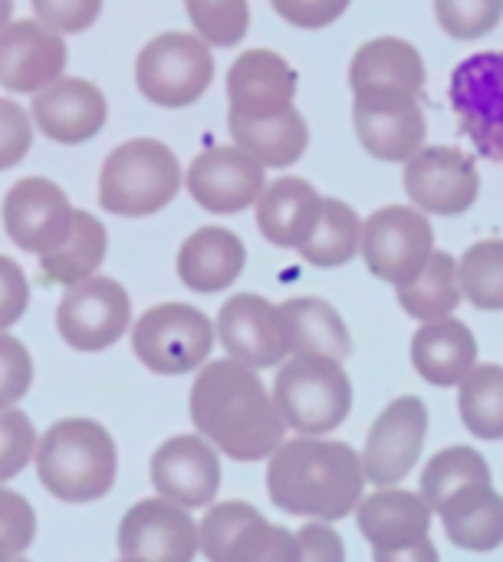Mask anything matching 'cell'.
Listing matches in <instances>:
<instances>
[{
    "label": "cell",
    "instance_id": "1",
    "mask_svg": "<svg viewBox=\"0 0 503 562\" xmlns=\"http://www.w3.org/2000/svg\"><path fill=\"white\" fill-rule=\"evenodd\" d=\"M191 422L231 461L250 464L283 445V415L257 369L237 359L208 362L191 385Z\"/></svg>",
    "mask_w": 503,
    "mask_h": 562
},
{
    "label": "cell",
    "instance_id": "2",
    "mask_svg": "<svg viewBox=\"0 0 503 562\" xmlns=\"http://www.w3.org/2000/svg\"><path fill=\"white\" fill-rule=\"evenodd\" d=\"M362 458L346 441L293 438L283 441L267 464V491L277 510L336 524L362 504Z\"/></svg>",
    "mask_w": 503,
    "mask_h": 562
},
{
    "label": "cell",
    "instance_id": "3",
    "mask_svg": "<svg viewBox=\"0 0 503 562\" xmlns=\"http://www.w3.org/2000/svg\"><path fill=\"white\" fill-rule=\"evenodd\" d=\"M119 454L112 435L92 418L56 422L36 448L40 484L66 504H89L115 484Z\"/></svg>",
    "mask_w": 503,
    "mask_h": 562
},
{
    "label": "cell",
    "instance_id": "4",
    "mask_svg": "<svg viewBox=\"0 0 503 562\" xmlns=\"http://www.w3.org/2000/svg\"><path fill=\"white\" fill-rule=\"evenodd\" d=\"M185 184L175 151L158 138H128L99 171V204L119 217H148L168 207Z\"/></svg>",
    "mask_w": 503,
    "mask_h": 562
},
{
    "label": "cell",
    "instance_id": "5",
    "mask_svg": "<svg viewBox=\"0 0 503 562\" xmlns=\"http://www.w3.org/2000/svg\"><path fill=\"white\" fill-rule=\"evenodd\" d=\"M273 402L287 422L303 438H320L336 431L353 408V382L336 359L293 356L280 366L273 379Z\"/></svg>",
    "mask_w": 503,
    "mask_h": 562
},
{
    "label": "cell",
    "instance_id": "6",
    "mask_svg": "<svg viewBox=\"0 0 503 562\" xmlns=\"http://www.w3.org/2000/svg\"><path fill=\"white\" fill-rule=\"evenodd\" d=\"M214 79V53L198 33L168 30L148 40L135 59L138 92L161 109L194 105Z\"/></svg>",
    "mask_w": 503,
    "mask_h": 562
},
{
    "label": "cell",
    "instance_id": "7",
    "mask_svg": "<svg viewBox=\"0 0 503 562\" xmlns=\"http://www.w3.org/2000/svg\"><path fill=\"white\" fill-rule=\"evenodd\" d=\"M211 319L188 303H158L132 329V349L155 375H185L208 362L214 346Z\"/></svg>",
    "mask_w": 503,
    "mask_h": 562
},
{
    "label": "cell",
    "instance_id": "8",
    "mask_svg": "<svg viewBox=\"0 0 503 562\" xmlns=\"http://www.w3.org/2000/svg\"><path fill=\"white\" fill-rule=\"evenodd\" d=\"M198 543L208 562H300L297 533L270 524L244 501L211 507L198 527Z\"/></svg>",
    "mask_w": 503,
    "mask_h": 562
},
{
    "label": "cell",
    "instance_id": "9",
    "mask_svg": "<svg viewBox=\"0 0 503 562\" xmlns=\"http://www.w3.org/2000/svg\"><path fill=\"white\" fill-rule=\"evenodd\" d=\"M359 254L366 267L392 286L415 280L435 254V231L428 214L415 204H392L372 211L362 221Z\"/></svg>",
    "mask_w": 503,
    "mask_h": 562
},
{
    "label": "cell",
    "instance_id": "10",
    "mask_svg": "<svg viewBox=\"0 0 503 562\" xmlns=\"http://www.w3.org/2000/svg\"><path fill=\"white\" fill-rule=\"evenodd\" d=\"M132 323V300L122 283L89 277L66 290L56 310L59 336L79 352H102L115 346Z\"/></svg>",
    "mask_w": 503,
    "mask_h": 562
},
{
    "label": "cell",
    "instance_id": "11",
    "mask_svg": "<svg viewBox=\"0 0 503 562\" xmlns=\"http://www.w3.org/2000/svg\"><path fill=\"white\" fill-rule=\"evenodd\" d=\"M428 438V408L418 395L395 398L369 428L362 448V471L366 481L376 487H395L405 481L422 458Z\"/></svg>",
    "mask_w": 503,
    "mask_h": 562
},
{
    "label": "cell",
    "instance_id": "12",
    "mask_svg": "<svg viewBox=\"0 0 503 562\" xmlns=\"http://www.w3.org/2000/svg\"><path fill=\"white\" fill-rule=\"evenodd\" d=\"M405 194L425 214L458 217L478 201L481 175L461 148L432 145L405 161Z\"/></svg>",
    "mask_w": 503,
    "mask_h": 562
},
{
    "label": "cell",
    "instance_id": "13",
    "mask_svg": "<svg viewBox=\"0 0 503 562\" xmlns=\"http://www.w3.org/2000/svg\"><path fill=\"white\" fill-rule=\"evenodd\" d=\"M353 125L359 145L379 161H409L428 135L418 95L409 92H356Z\"/></svg>",
    "mask_w": 503,
    "mask_h": 562
},
{
    "label": "cell",
    "instance_id": "14",
    "mask_svg": "<svg viewBox=\"0 0 503 562\" xmlns=\"http://www.w3.org/2000/svg\"><path fill=\"white\" fill-rule=\"evenodd\" d=\"M185 184L204 211L237 214L260 201L267 168L241 145H214L191 161Z\"/></svg>",
    "mask_w": 503,
    "mask_h": 562
},
{
    "label": "cell",
    "instance_id": "15",
    "mask_svg": "<svg viewBox=\"0 0 503 562\" xmlns=\"http://www.w3.org/2000/svg\"><path fill=\"white\" fill-rule=\"evenodd\" d=\"M76 207L66 191L49 178H20L3 198V227L7 237L26 254H49L59 247L72 227Z\"/></svg>",
    "mask_w": 503,
    "mask_h": 562
},
{
    "label": "cell",
    "instance_id": "16",
    "mask_svg": "<svg viewBox=\"0 0 503 562\" xmlns=\"http://www.w3.org/2000/svg\"><path fill=\"white\" fill-rule=\"evenodd\" d=\"M217 339L227 349L231 359L250 366V369H273L283 366L290 356L280 306L257 293H237L231 296L217 313Z\"/></svg>",
    "mask_w": 503,
    "mask_h": 562
},
{
    "label": "cell",
    "instance_id": "17",
    "mask_svg": "<svg viewBox=\"0 0 503 562\" xmlns=\"http://www.w3.org/2000/svg\"><path fill=\"white\" fill-rule=\"evenodd\" d=\"M198 527L171 501H138L119 524V553L135 562H191Z\"/></svg>",
    "mask_w": 503,
    "mask_h": 562
},
{
    "label": "cell",
    "instance_id": "18",
    "mask_svg": "<svg viewBox=\"0 0 503 562\" xmlns=\"http://www.w3.org/2000/svg\"><path fill=\"white\" fill-rule=\"evenodd\" d=\"M152 484L161 501L185 510L208 507L221 487V464L201 435H175L152 454Z\"/></svg>",
    "mask_w": 503,
    "mask_h": 562
},
{
    "label": "cell",
    "instance_id": "19",
    "mask_svg": "<svg viewBox=\"0 0 503 562\" xmlns=\"http://www.w3.org/2000/svg\"><path fill=\"white\" fill-rule=\"evenodd\" d=\"M66 43L40 20H16L0 30V86L7 92H40L63 76Z\"/></svg>",
    "mask_w": 503,
    "mask_h": 562
},
{
    "label": "cell",
    "instance_id": "20",
    "mask_svg": "<svg viewBox=\"0 0 503 562\" xmlns=\"http://www.w3.org/2000/svg\"><path fill=\"white\" fill-rule=\"evenodd\" d=\"M105 115L109 105L99 86L79 76H66V79L59 76L56 82H49L33 95V122L46 138L59 145L89 142L105 125Z\"/></svg>",
    "mask_w": 503,
    "mask_h": 562
},
{
    "label": "cell",
    "instance_id": "21",
    "mask_svg": "<svg viewBox=\"0 0 503 562\" xmlns=\"http://www.w3.org/2000/svg\"><path fill=\"white\" fill-rule=\"evenodd\" d=\"M297 69L273 49H247L227 69L231 112L241 115H277L293 105Z\"/></svg>",
    "mask_w": 503,
    "mask_h": 562
},
{
    "label": "cell",
    "instance_id": "22",
    "mask_svg": "<svg viewBox=\"0 0 503 562\" xmlns=\"http://www.w3.org/2000/svg\"><path fill=\"white\" fill-rule=\"evenodd\" d=\"M323 201L326 198L303 178L267 181L257 201V227L273 247L300 250L323 217Z\"/></svg>",
    "mask_w": 503,
    "mask_h": 562
},
{
    "label": "cell",
    "instance_id": "23",
    "mask_svg": "<svg viewBox=\"0 0 503 562\" xmlns=\"http://www.w3.org/2000/svg\"><path fill=\"white\" fill-rule=\"evenodd\" d=\"M356 524L372 550H402L428 537L432 507L422 494L382 487L372 497H362L356 507Z\"/></svg>",
    "mask_w": 503,
    "mask_h": 562
},
{
    "label": "cell",
    "instance_id": "24",
    "mask_svg": "<svg viewBox=\"0 0 503 562\" xmlns=\"http://www.w3.org/2000/svg\"><path fill=\"white\" fill-rule=\"evenodd\" d=\"M349 86L356 92H409L425 86V59L402 36H376L362 43L349 63Z\"/></svg>",
    "mask_w": 503,
    "mask_h": 562
},
{
    "label": "cell",
    "instance_id": "25",
    "mask_svg": "<svg viewBox=\"0 0 503 562\" xmlns=\"http://www.w3.org/2000/svg\"><path fill=\"white\" fill-rule=\"evenodd\" d=\"M412 366L428 385H461L468 372L478 366V339L455 316L425 323L412 339Z\"/></svg>",
    "mask_w": 503,
    "mask_h": 562
},
{
    "label": "cell",
    "instance_id": "26",
    "mask_svg": "<svg viewBox=\"0 0 503 562\" xmlns=\"http://www.w3.org/2000/svg\"><path fill=\"white\" fill-rule=\"evenodd\" d=\"M247 263L244 240L227 227H201L178 250V277L194 293L227 290Z\"/></svg>",
    "mask_w": 503,
    "mask_h": 562
},
{
    "label": "cell",
    "instance_id": "27",
    "mask_svg": "<svg viewBox=\"0 0 503 562\" xmlns=\"http://www.w3.org/2000/svg\"><path fill=\"white\" fill-rule=\"evenodd\" d=\"M227 125H231L234 145L250 151L264 168H290L310 148V125H306L303 112L293 105L277 115H264V119L231 112Z\"/></svg>",
    "mask_w": 503,
    "mask_h": 562
},
{
    "label": "cell",
    "instance_id": "28",
    "mask_svg": "<svg viewBox=\"0 0 503 562\" xmlns=\"http://www.w3.org/2000/svg\"><path fill=\"white\" fill-rule=\"evenodd\" d=\"M283 333L290 356H313V359H336L343 362L353 352V336L336 313L320 296H297L280 306Z\"/></svg>",
    "mask_w": 503,
    "mask_h": 562
},
{
    "label": "cell",
    "instance_id": "29",
    "mask_svg": "<svg viewBox=\"0 0 503 562\" xmlns=\"http://www.w3.org/2000/svg\"><path fill=\"white\" fill-rule=\"evenodd\" d=\"M438 514L445 520L448 540L468 553H491L503 543V497L494 484L458 494Z\"/></svg>",
    "mask_w": 503,
    "mask_h": 562
},
{
    "label": "cell",
    "instance_id": "30",
    "mask_svg": "<svg viewBox=\"0 0 503 562\" xmlns=\"http://www.w3.org/2000/svg\"><path fill=\"white\" fill-rule=\"evenodd\" d=\"M105 227L99 217H92L89 211L72 214V227L66 234V240L59 247H53L49 254L40 257V277L43 283H56V286H76L89 277H96L99 263L105 260Z\"/></svg>",
    "mask_w": 503,
    "mask_h": 562
},
{
    "label": "cell",
    "instance_id": "31",
    "mask_svg": "<svg viewBox=\"0 0 503 562\" xmlns=\"http://www.w3.org/2000/svg\"><path fill=\"white\" fill-rule=\"evenodd\" d=\"M395 293H399L402 310L412 319L435 323V319L451 316L465 300L461 277H458V260L451 254H445V250H435L432 260L422 267V273L415 280L395 286Z\"/></svg>",
    "mask_w": 503,
    "mask_h": 562
},
{
    "label": "cell",
    "instance_id": "32",
    "mask_svg": "<svg viewBox=\"0 0 503 562\" xmlns=\"http://www.w3.org/2000/svg\"><path fill=\"white\" fill-rule=\"evenodd\" d=\"M362 250V217L353 211V204L339 198L323 201V217L313 231V237L300 247V257L320 270L346 267Z\"/></svg>",
    "mask_w": 503,
    "mask_h": 562
},
{
    "label": "cell",
    "instance_id": "33",
    "mask_svg": "<svg viewBox=\"0 0 503 562\" xmlns=\"http://www.w3.org/2000/svg\"><path fill=\"white\" fill-rule=\"evenodd\" d=\"M481 484H494L491 468L481 451L465 448V445L438 451L422 471V497L432 507V514H438L448 501Z\"/></svg>",
    "mask_w": 503,
    "mask_h": 562
},
{
    "label": "cell",
    "instance_id": "34",
    "mask_svg": "<svg viewBox=\"0 0 503 562\" xmlns=\"http://www.w3.org/2000/svg\"><path fill=\"white\" fill-rule=\"evenodd\" d=\"M465 428L481 441H503V366H474L458 385Z\"/></svg>",
    "mask_w": 503,
    "mask_h": 562
},
{
    "label": "cell",
    "instance_id": "35",
    "mask_svg": "<svg viewBox=\"0 0 503 562\" xmlns=\"http://www.w3.org/2000/svg\"><path fill=\"white\" fill-rule=\"evenodd\" d=\"M461 293L471 306L501 313L503 310V240H481L458 260Z\"/></svg>",
    "mask_w": 503,
    "mask_h": 562
},
{
    "label": "cell",
    "instance_id": "36",
    "mask_svg": "<svg viewBox=\"0 0 503 562\" xmlns=\"http://www.w3.org/2000/svg\"><path fill=\"white\" fill-rule=\"evenodd\" d=\"M191 26L208 46H237L250 30V3L247 0H185Z\"/></svg>",
    "mask_w": 503,
    "mask_h": 562
},
{
    "label": "cell",
    "instance_id": "37",
    "mask_svg": "<svg viewBox=\"0 0 503 562\" xmlns=\"http://www.w3.org/2000/svg\"><path fill=\"white\" fill-rule=\"evenodd\" d=\"M503 16V0H435L438 26L455 40H481Z\"/></svg>",
    "mask_w": 503,
    "mask_h": 562
},
{
    "label": "cell",
    "instance_id": "38",
    "mask_svg": "<svg viewBox=\"0 0 503 562\" xmlns=\"http://www.w3.org/2000/svg\"><path fill=\"white\" fill-rule=\"evenodd\" d=\"M36 431L20 408H0V484L13 481L33 458Z\"/></svg>",
    "mask_w": 503,
    "mask_h": 562
},
{
    "label": "cell",
    "instance_id": "39",
    "mask_svg": "<svg viewBox=\"0 0 503 562\" xmlns=\"http://www.w3.org/2000/svg\"><path fill=\"white\" fill-rule=\"evenodd\" d=\"M33 382V359L26 346L7 333H0V408L16 405Z\"/></svg>",
    "mask_w": 503,
    "mask_h": 562
},
{
    "label": "cell",
    "instance_id": "40",
    "mask_svg": "<svg viewBox=\"0 0 503 562\" xmlns=\"http://www.w3.org/2000/svg\"><path fill=\"white\" fill-rule=\"evenodd\" d=\"M36 537V514L26 497L0 487V543L13 553H26Z\"/></svg>",
    "mask_w": 503,
    "mask_h": 562
},
{
    "label": "cell",
    "instance_id": "41",
    "mask_svg": "<svg viewBox=\"0 0 503 562\" xmlns=\"http://www.w3.org/2000/svg\"><path fill=\"white\" fill-rule=\"evenodd\" d=\"M33 10L56 33H82L99 20L102 0H33Z\"/></svg>",
    "mask_w": 503,
    "mask_h": 562
},
{
    "label": "cell",
    "instance_id": "42",
    "mask_svg": "<svg viewBox=\"0 0 503 562\" xmlns=\"http://www.w3.org/2000/svg\"><path fill=\"white\" fill-rule=\"evenodd\" d=\"M30 145H33L30 115L23 112V105H16L10 99H0V171L23 161Z\"/></svg>",
    "mask_w": 503,
    "mask_h": 562
},
{
    "label": "cell",
    "instance_id": "43",
    "mask_svg": "<svg viewBox=\"0 0 503 562\" xmlns=\"http://www.w3.org/2000/svg\"><path fill=\"white\" fill-rule=\"evenodd\" d=\"M353 0H270L280 20L300 30H323L336 23Z\"/></svg>",
    "mask_w": 503,
    "mask_h": 562
},
{
    "label": "cell",
    "instance_id": "44",
    "mask_svg": "<svg viewBox=\"0 0 503 562\" xmlns=\"http://www.w3.org/2000/svg\"><path fill=\"white\" fill-rule=\"evenodd\" d=\"M30 306V283L16 260L0 254V329H10Z\"/></svg>",
    "mask_w": 503,
    "mask_h": 562
},
{
    "label": "cell",
    "instance_id": "45",
    "mask_svg": "<svg viewBox=\"0 0 503 562\" xmlns=\"http://www.w3.org/2000/svg\"><path fill=\"white\" fill-rule=\"evenodd\" d=\"M300 562H346L343 537L329 524H306L300 533Z\"/></svg>",
    "mask_w": 503,
    "mask_h": 562
},
{
    "label": "cell",
    "instance_id": "46",
    "mask_svg": "<svg viewBox=\"0 0 503 562\" xmlns=\"http://www.w3.org/2000/svg\"><path fill=\"white\" fill-rule=\"evenodd\" d=\"M376 562H441L438 560V550L435 543L425 537L412 547H402V550H376Z\"/></svg>",
    "mask_w": 503,
    "mask_h": 562
},
{
    "label": "cell",
    "instance_id": "47",
    "mask_svg": "<svg viewBox=\"0 0 503 562\" xmlns=\"http://www.w3.org/2000/svg\"><path fill=\"white\" fill-rule=\"evenodd\" d=\"M10 13H13V0H0V30L10 23Z\"/></svg>",
    "mask_w": 503,
    "mask_h": 562
},
{
    "label": "cell",
    "instance_id": "48",
    "mask_svg": "<svg viewBox=\"0 0 503 562\" xmlns=\"http://www.w3.org/2000/svg\"><path fill=\"white\" fill-rule=\"evenodd\" d=\"M20 560V553H13L7 543H0V562H16Z\"/></svg>",
    "mask_w": 503,
    "mask_h": 562
},
{
    "label": "cell",
    "instance_id": "49",
    "mask_svg": "<svg viewBox=\"0 0 503 562\" xmlns=\"http://www.w3.org/2000/svg\"><path fill=\"white\" fill-rule=\"evenodd\" d=\"M119 562H135V560H119Z\"/></svg>",
    "mask_w": 503,
    "mask_h": 562
},
{
    "label": "cell",
    "instance_id": "50",
    "mask_svg": "<svg viewBox=\"0 0 503 562\" xmlns=\"http://www.w3.org/2000/svg\"><path fill=\"white\" fill-rule=\"evenodd\" d=\"M16 562H26V560H16Z\"/></svg>",
    "mask_w": 503,
    "mask_h": 562
}]
</instances>
